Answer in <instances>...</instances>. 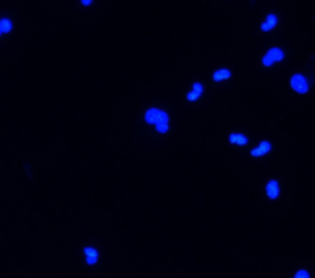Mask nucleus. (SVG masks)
<instances>
[{
  "instance_id": "obj_1",
  "label": "nucleus",
  "mask_w": 315,
  "mask_h": 278,
  "mask_svg": "<svg viewBox=\"0 0 315 278\" xmlns=\"http://www.w3.org/2000/svg\"><path fill=\"white\" fill-rule=\"evenodd\" d=\"M284 59H286V52H284L280 46H271L266 54L262 55L260 63L264 68H271V67H275V65L282 63Z\"/></svg>"
},
{
  "instance_id": "obj_2",
  "label": "nucleus",
  "mask_w": 315,
  "mask_h": 278,
  "mask_svg": "<svg viewBox=\"0 0 315 278\" xmlns=\"http://www.w3.org/2000/svg\"><path fill=\"white\" fill-rule=\"evenodd\" d=\"M289 87H291L293 92H297V94H308L311 89V83L308 80V76H304L302 72H295L291 74L289 77Z\"/></svg>"
},
{
  "instance_id": "obj_3",
  "label": "nucleus",
  "mask_w": 315,
  "mask_h": 278,
  "mask_svg": "<svg viewBox=\"0 0 315 278\" xmlns=\"http://www.w3.org/2000/svg\"><path fill=\"white\" fill-rule=\"evenodd\" d=\"M146 122L148 124H168L170 122V116H168L166 112L161 111V109H149L148 112H146Z\"/></svg>"
},
{
  "instance_id": "obj_4",
  "label": "nucleus",
  "mask_w": 315,
  "mask_h": 278,
  "mask_svg": "<svg viewBox=\"0 0 315 278\" xmlns=\"http://www.w3.org/2000/svg\"><path fill=\"white\" fill-rule=\"evenodd\" d=\"M271 151H273V144H271L269 140H262V142L258 144L257 148H252V149H251V157H252V158L266 157V155H269Z\"/></svg>"
},
{
  "instance_id": "obj_5",
  "label": "nucleus",
  "mask_w": 315,
  "mask_h": 278,
  "mask_svg": "<svg viewBox=\"0 0 315 278\" xmlns=\"http://www.w3.org/2000/svg\"><path fill=\"white\" fill-rule=\"evenodd\" d=\"M277 26H279V15H277V13H267L266 18L260 23V32L269 33V32H273Z\"/></svg>"
},
{
  "instance_id": "obj_6",
  "label": "nucleus",
  "mask_w": 315,
  "mask_h": 278,
  "mask_svg": "<svg viewBox=\"0 0 315 278\" xmlns=\"http://www.w3.org/2000/svg\"><path fill=\"white\" fill-rule=\"evenodd\" d=\"M266 195L267 199L275 201V199L280 197V183L277 179H269L266 183Z\"/></svg>"
},
{
  "instance_id": "obj_7",
  "label": "nucleus",
  "mask_w": 315,
  "mask_h": 278,
  "mask_svg": "<svg viewBox=\"0 0 315 278\" xmlns=\"http://www.w3.org/2000/svg\"><path fill=\"white\" fill-rule=\"evenodd\" d=\"M232 77V70L230 68H218V70H214V74H212V81H216V83H221V81H227Z\"/></svg>"
},
{
  "instance_id": "obj_8",
  "label": "nucleus",
  "mask_w": 315,
  "mask_h": 278,
  "mask_svg": "<svg viewBox=\"0 0 315 278\" xmlns=\"http://www.w3.org/2000/svg\"><path fill=\"white\" fill-rule=\"evenodd\" d=\"M229 142L232 144V146H247L249 136L243 135V133H238V131H234V133H230L229 135Z\"/></svg>"
},
{
  "instance_id": "obj_9",
  "label": "nucleus",
  "mask_w": 315,
  "mask_h": 278,
  "mask_svg": "<svg viewBox=\"0 0 315 278\" xmlns=\"http://www.w3.org/2000/svg\"><path fill=\"white\" fill-rule=\"evenodd\" d=\"M203 85L201 83H194V85H192V90H190L188 94H186V100H188V102H195V100H199L203 96Z\"/></svg>"
},
{
  "instance_id": "obj_10",
  "label": "nucleus",
  "mask_w": 315,
  "mask_h": 278,
  "mask_svg": "<svg viewBox=\"0 0 315 278\" xmlns=\"http://www.w3.org/2000/svg\"><path fill=\"white\" fill-rule=\"evenodd\" d=\"M85 254H87V264L94 265L96 260H98V252H96V249H92V247H87Z\"/></svg>"
},
{
  "instance_id": "obj_11",
  "label": "nucleus",
  "mask_w": 315,
  "mask_h": 278,
  "mask_svg": "<svg viewBox=\"0 0 315 278\" xmlns=\"http://www.w3.org/2000/svg\"><path fill=\"white\" fill-rule=\"evenodd\" d=\"M0 32H2V33L11 32V23H9L8 18H4V21H0Z\"/></svg>"
},
{
  "instance_id": "obj_12",
  "label": "nucleus",
  "mask_w": 315,
  "mask_h": 278,
  "mask_svg": "<svg viewBox=\"0 0 315 278\" xmlns=\"http://www.w3.org/2000/svg\"><path fill=\"white\" fill-rule=\"evenodd\" d=\"M293 278H311V274H310V271H308V269H299V271H295Z\"/></svg>"
},
{
  "instance_id": "obj_13",
  "label": "nucleus",
  "mask_w": 315,
  "mask_h": 278,
  "mask_svg": "<svg viewBox=\"0 0 315 278\" xmlns=\"http://www.w3.org/2000/svg\"><path fill=\"white\" fill-rule=\"evenodd\" d=\"M155 127H157L159 133H166V131H168V124H157Z\"/></svg>"
},
{
  "instance_id": "obj_14",
  "label": "nucleus",
  "mask_w": 315,
  "mask_h": 278,
  "mask_svg": "<svg viewBox=\"0 0 315 278\" xmlns=\"http://www.w3.org/2000/svg\"><path fill=\"white\" fill-rule=\"evenodd\" d=\"M0 33H2V32H0Z\"/></svg>"
}]
</instances>
